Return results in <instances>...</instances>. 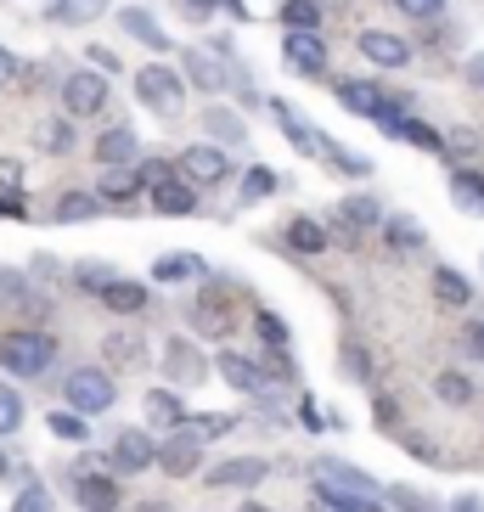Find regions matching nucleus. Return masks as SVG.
Instances as JSON below:
<instances>
[{
	"label": "nucleus",
	"mask_w": 484,
	"mask_h": 512,
	"mask_svg": "<svg viewBox=\"0 0 484 512\" xmlns=\"http://www.w3.org/2000/svg\"><path fill=\"white\" fill-rule=\"evenodd\" d=\"M192 276H203L197 254H158V265H152V282H192Z\"/></svg>",
	"instance_id": "nucleus-26"
},
{
	"label": "nucleus",
	"mask_w": 484,
	"mask_h": 512,
	"mask_svg": "<svg viewBox=\"0 0 484 512\" xmlns=\"http://www.w3.org/2000/svg\"><path fill=\"white\" fill-rule=\"evenodd\" d=\"M265 107L276 113V124H282V136H288L299 152H321V147H327V136H316V130H304V124H299V113H293V107L282 102V96H271Z\"/></svg>",
	"instance_id": "nucleus-21"
},
{
	"label": "nucleus",
	"mask_w": 484,
	"mask_h": 512,
	"mask_svg": "<svg viewBox=\"0 0 484 512\" xmlns=\"http://www.w3.org/2000/svg\"><path fill=\"white\" fill-rule=\"evenodd\" d=\"M74 501L85 512H119V479H107V473H91V467H79L74 473Z\"/></svg>",
	"instance_id": "nucleus-8"
},
{
	"label": "nucleus",
	"mask_w": 484,
	"mask_h": 512,
	"mask_svg": "<svg viewBox=\"0 0 484 512\" xmlns=\"http://www.w3.org/2000/svg\"><path fill=\"white\" fill-rule=\"evenodd\" d=\"M242 512H271V507H254V501H248V507H242Z\"/></svg>",
	"instance_id": "nucleus-58"
},
{
	"label": "nucleus",
	"mask_w": 484,
	"mask_h": 512,
	"mask_svg": "<svg viewBox=\"0 0 484 512\" xmlns=\"http://www.w3.org/2000/svg\"><path fill=\"white\" fill-rule=\"evenodd\" d=\"M181 181H192V186H220V181H231L226 147H214V141H192V147L181 152Z\"/></svg>",
	"instance_id": "nucleus-5"
},
{
	"label": "nucleus",
	"mask_w": 484,
	"mask_h": 512,
	"mask_svg": "<svg viewBox=\"0 0 484 512\" xmlns=\"http://www.w3.org/2000/svg\"><path fill=\"white\" fill-rule=\"evenodd\" d=\"M327 158H333V169L338 175H355V181H361V175H372V158H361V152H349V147H338V141H327Z\"/></svg>",
	"instance_id": "nucleus-34"
},
{
	"label": "nucleus",
	"mask_w": 484,
	"mask_h": 512,
	"mask_svg": "<svg viewBox=\"0 0 484 512\" xmlns=\"http://www.w3.org/2000/svg\"><path fill=\"white\" fill-rule=\"evenodd\" d=\"M181 428H192V439L203 445V439H226L231 428H237V417H231V411H203V417H186Z\"/></svg>",
	"instance_id": "nucleus-27"
},
{
	"label": "nucleus",
	"mask_w": 484,
	"mask_h": 512,
	"mask_svg": "<svg viewBox=\"0 0 484 512\" xmlns=\"http://www.w3.org/2000/svg\"><path fill=\"white\" fill-rule=\"evenodd\" d=\"M0 192L6 197L23 192V164H17V158H0Z\"/></svg>",
	"instance_id": "nucleus-45"
},
{
	"label": "nucleus",
	"mask_w": 484,
	"mask_h": 512,
	"mask_svg": "<svg viewBox=\"0 0 484 512\" xmlns=\"http://www.w3.org/2000/svg\"><path fill=\"white\" fill-rule=\"evenodd\" d=\"M338 214H344L349 226H378L383 220V209L372 203V197H349V203H338Z\"/></svg>",
	"instance_id": "nucleus-38"
},
{
	"label": "nucleus",
	"mask_w": 484,
	"mask_h": 512,
	"mask_svg": "<svg viewBox=\"0 0 484 512\" xmlns=\"http://www.w3.org/2000/svg\"><path fill=\"white\" fill-rule=\"evenodd\" d=\"M17 422H23V400H17V389L0 383V434H17Z\"/></svg>",
	"instance_id": "nucleus-41"
},
{
	"label": "nucleus",
	"mask_w": 484,
	"mask_h": 512,
	"mask_svg": "<svg viewBox=\"0 0 484 512\" xmlns=\"http://www.w3.org/2000/svg\"><path fill=\"white\" fill-rule=\"evenodd\" d=\"M152 462H158V445H152V434H141V428H124V434L113 439V467H119V473H147Z\"/></svg>",
	"instance_id": "nucleus-10"
},
{
	"label": "nucleus",
	"mask_w": 484,
	"mask_h": 512,
	"mask_svg": "<svg viewBox=\"0 0 484 512\" xmlns=\"http://www.w3.org/2000/svg\"><path fill=\"white\" fill-rule=\"evenodd\" d=\"M282 23H288V34H316L321 29V6L316 0H288V6H282Z\"/></svg>",
	"instance_id": "nucleus-29"
},
{
	"label": "nucleus",
	"mask_w": 484,
	"mask_h": 512,
	"mask_svg": "<svg viewBox=\"0 0 484 512\" xmlns=\"http://www.w3.org/2000/svg\"><path fill=\"white\" fill-rule=\"evenodd\" d=\"M462 349H468L473 361H484V321H473V327L462 332Z\"/></svg>",
	"instance_id": "nucleus-47"
},
{
	"label": "nucleus",
	"mask_w": 484,
	"mask_h": 512,
	"mask_svg": "<svg viewBox=\"0 0 484 512\" xmlns=\"http://www.w3.org/2000/svg\"><path fill=\"white\" fill-rule=\"evenodd\" d=\"M197 451H203V445L192 439V428H175V434H169L164 445H158V467H164L169 479H192L197 462H203Z\"/></svg>",
	"instance_id": "nucleus-9"
},
{
	"label": "nucleus",
	"mask_w": 484,
	"mask_h": 512,
	"mask_svg": "<svg viewBox=\"0 0 484 512\" xmlns=\"http://www.w3.org/2000/svg\"><path fill=\"white\" fill-rule=\"evenodd\" d=\"M51 361H57V338L40 327H12L0 332V366L12 377H46Z\"/></svg>",
	"instance_id": "nucleus-1"
},
{
	"label": "nucleus",
	"mask_w": 484,
	"mask_h": 512,
	"mask_svg": "<svg viewBox=\"0 0 484 512\" xmlns=\"http://www.w3.org/2000/svg\"><path fill=\"white\" fill-rule=\"evenodd\" d=\"M451 512H484V501H479V496H456Z\"/></svg>",
	"instance_id": "nucleus-54"
},
{
	"label": "nucleus",
	"mask_w": 484,
	"mask_h": 512,
	"mask_svg": "<svg viewBox=\"0 0 484 512\" xmlns=\"http://www.w3.org/2000/svg\"><path fill=\"white\" fill-rule=\"evenodd\" d=\"M96 214H102V197L96 192H68L51 220H57V226H79V220H96Z\"/></svg>",
	"instance_id": "nucleus-25"
},
{
	"label": "nucleus",
	"mask_w": 484,
	"mask_h": 512,
	"mask_svg": "<svg viewBox=\"0 0 484 512\" xmlns=\"http://www.w3.org/2000/svg\"><path fill=\"white\" fill-rule=\"evenodd\" d=\"M136 96L152 107V113H164V119H181L186 107V79L169 68V62H147L136 68Z\"/></svg>",
	"instance_id": "nucleus-2"
},
{
	"label": "nucleus",
	"mask_w": 484,
	"mask_h": 512,
	"mask_svg": "<svg viewBox=\"0 0 484 512\" xmlns=\"http://www.w3.org/2000/svg\"><path fill=\"white\" fill-rule=\"evenodd\" d=\"M338 102H344L349 113H361V119H372V124H378L383 113L394 107L389 96H383L378 85H372V79H349V85H338Z\"/></svg>",
	"instance_id": "nucleus-13"
},
{
	"label": "nucleus",
	"mask_w": 484,
	"mask_h": 512,
	"mask_svg": "<svg viewBox=\"0 0 484 512\" xmlns=\"http://www.w3.org/2000/svg\"><path fill=\"white\" fill-rule=\"evenodd\" d=\"M288 242H293V254H327V231H321L316 220H293Z\"/></svg>",
	"instance_id": "nucleus-30"
},
{
	"label": "nucleus",
	"mask_w": 484,
	"mask_h": 512,
	"mask_svg": "<svg viewBox=\"0 0 484 512\" xmlns=\"http://www.w3.org/2000/svg\"><path fill=\"white\" fill-rule=\"evenodd\" d=\"M434 394L445 400V406H468V400H473V383H468L462 372H439V377H434Z\"/></svg>",
	"instance_id": "nucleus-33"
},
{
	"label": "nucleus",
	"mask_w": 484,
	"mask_h": 512,
	"mask_svg": "<svg viewBox=\"0 0 484 512\" xmlns=\"http://www.w3.org/2000/svg\"><path fill=\"white\" fill-rule=\"evenodd\" d=\"M0 293H12L17 304L29 299V282H23V276H12V271H0Z\"/></svg>",
	"instance_id": "nucleus-49"
},
{
	"label": "nucleus",
	"mask_w": 484,
	"mask_h": 512,
	"mask_svg": "<svg viewBox=\"0 0 484 512\" xmlns=\"http://www.w3.org/2000/svg\"><path fill=\"white\" fill-rule=\"evenodd\" d=\"M434 299H439V304H468V299H473L468 276H456V271H434Z\"/></svg>",
	"instance_id": "nucleus-32"
},
{
	"label": "nucleus",
	"mask_w": 484,
	"mask_h": 512,
	"mask_svg": "<svg viewBox=\"0 0 484 512\" xmlns=\"http://www.w3.org/2000/svg\"><path fill=\"white\" fill-rule=\"evenodd\" d=\"M23 310H29V321H46L51 316V299H46V293H29V299H23Z\"/></svg>",
	"instance_id": "nucleus-50"
},
{
	"label": "nucleus",
	"mask_w": 484,
	"mask_h": 512,
	"mask_svg": "<svg viewBox=\"0 0 484 512\" xmlns=\"http://www.w3.org/2000/svg\"><path fill=\"white\" fill-rule=\"evenodd\" d=\"M181 6H186V12H192V17H209L214 6H220V0H181Z\"/></svg>",
	"instance_id": "nucleus-53"
},
{
	"label": "nucleus",
	"mask_w": 484,
	"mask_h": 512,
	"mask_svg": "<svg viewBox=\"0 0 484 512\" xmlns=\"http://www.w3.org/2000/svg\"><path fill=\"white\" fill-rule=\"evenodd\" d=\"M34 136H40V147L62 152V147H68V124H46V130H34Z\"/></svg>",
	"instance_id": "nucleus-46"
},
{
	"label": "nucleus",
	"mask_w": 484,
	"mask_h": 512,
	"mask_svg": "<svg viewBox=\"0 0 484 512\" xmlns=\"http://www.w3.org/2000/svg\"><path fill=\"white\" fill-rule=\"evenodd\" d=\"M147 422H152V428H169V434H175V428L186 422L181 389H152V394H147Z\"/></svg>",
	"instance_id": "nucleus-22"
},
{
	"label": "nucleus",
	"mask_w": 484,
	"mask_h": 512,
	"mask_svg": "<svg viewBox=\"0 0 484 512\" xmlns=\"http://www.w3.org/2000/svg\"><path fill=\"white\" fill-rule=\"evenodd\" d=\"M451 197H456L468 214H484V181H479V175H456V181H451Z\"/></svg>",
	"instance_id": "nucleus-36"
},
{
	"label": "nucleus",
	"mask_w": 484,
	"mask_h": 512,
	"mask_svg": "<svg viewBox=\"0 0 484 512\" xmlns=\"http://www.w3.org/2000/svg\"><path fill=\"white\" fill-rule=\"evenodd\" d=\"M102 107H107V74L79 68V74L62 79V113H68V119H91Z\"/></svg>",
	"instance_id": "nucleus-4"
},
{
	"label": "nucleus",
	"mask_w": 484,
	"mask_h": 512,
	"mask_svg": "<svg viewBox=\"0 0 484 512\" xmlns=\"http://www.w3.org/2000/svg\"><path fill=\"white\" fill-rule=\"evenodd\" d=\"M389 501H394L400 512H434V501H428L423 490H389Z\"/></svg>",
	"instance_id": "nucleus-44"
},
{
	"label": "nucleus",
	"mask_w": 484,
	"mask_h": 512,
	"mask_svg": "<svg viewBox=\"0 0 484 512\" xmlns=\"http://www.w3.org/2000/svg\"><path fill=\"white\" fill-rule=\"evenodd\" d=\"M23 214H29V209H23V197H6V192H0V220H23Z\"/></svg>",
	"instance_id": "nucleus-51"
},
{
	"label": "nucleus",
	"mask_w": 484,
	"mask_h": 512,
	"mask_svg": "<svg viewBox=\"0 0 484 512\" xmlns=\"http://www.w3.org/2000/svg\"><path fill=\"white\" fill-rule=\"evenodd\" d=\"M164 372H169V383H175V389H197V383L209 377V361L197 355V344H186V338H169Z\"/></svg>",
	"instance_id": "nucleus-7"
},
{
	"label": "nucleus",
	"mask_w": 484,
	"mask_h": 512,
	"mask_svg": "<svg viewBox=\"0 0 484 512\" xmlns=\"http://www.w3.org/2000/svg\"><path fill=\"white\" fill-rule=\"evenodd\" d=\"M119 23L130 29V40H141V46H147V51H158V57H164V51H175V40H169V34L158 29V17H152L147 6H124V12H119Z\"/></svg>",
	"instance_id": "nucleus-14"
},
{
	"label": "nucleus",
	"mask_w": 484,
	"mask_h": 512,
	"mask_svg": "<svg viewBox=\"0 0 484 512\" xmlns=\"http://www.w3.org/2000/svg\"><path fill=\"white\" fill-rule=\"evenodd\" d=\"M259 338H265V349H276V355H288V321L271 316V310H259Z\"/></svg>",
	"instance_id": "nucleus-39"
},
{
	"label": "nucleus",
	"mask_w": 484,
	"mask_h": 512,
	"mask_svg": "<svg viewBox=\"0 0 484 512\" xmlns=\"http://www.w3.org/2000/svg\"><path fill=\"white\" fill-rule=\"evenodd\" d=\"M394 6H400V12H411V17H434L445 0H394Z\"/></svg>",
	"instance_id": "nucleus-48"
},
{
	"label": "nucleus",
	"mask_w": 484,
	"mask_h": 512,
	"mask_svg": "<svg viewBox=\"0 0 484 512\" xmlns=\"http://www.w3.org/2000/svg\"><path fill=\"white\" fill-rule=\"evenodd\" d=\"M203 130H209L214 147H242V141H248V124H242L237 113H231V107H220V102H214L209 113H203Z\"/></svg>",
	"instance_id": "nucleus-20"
},
{
	"label": "nucleus",
	"mask_w": 484,
	"mask_h": 512,
	"mask_svg": "<svg viewBox=\"0 0 484 512\" xmlns=\"http://www.w3.org/2000/svg\"><path fill=\"white\" fill-rule=\"evenodd\" d=\"M12 79H17V57H12V51H6V46H0V91H6Z\"/></svg>",
	"instance_id": "nucleus-52"
},
{
	"label": "nucleus",
	"mask_w": 484,
	"mask_h": 512,
	"mask_svg": "<svg viewBox=\"0 0 484 512\" xmlns=\"http://www.w3.org/2000/svg\"><path fill=\"white\" fill-rule=\"evenodd\" d=\"M361 57L378 62V68H406L411 46L400 40V34H389V29H361Z\"/></svg>",
	"instance_id": "nucleus-11"
},
{
	"label": "nucleus",
	"mask_w": 484,
	"mask_h": 512,
	"mask_svg": "<svg viewBox=\"0 0 484 512\" xmlns=\"http://www.w3.org/2000/svg\"><path fill=\"white\" fill-rule=\"evenodd\" d=\"M130 158H136V130L130 124H113V130L96 136V164L102 169H124Z\"/></svg>",
	"instance_id": "nucleus-16"
},
{
	"label": "nucleus",
	"mask_w": 484,
	"mask_h": 512,
	"mask_svg": "<svg viewBox=\"0 0 484 512\" xmlns=\"http://www.w3.org/2000/svg\"><path fill=\"white\" fill-rule=\"evenodd\" d=\"M12 512H51V490L46 484H23V496H17Z\"/></svg>",
	"instance_id": "nucleus-43"
},
{
	"label": "nucleus",
	"mask_w": 484,
	"mask_h": 512,
	"mask_svg": "<svg viewBox=\"0 0 484 512\" xmlns=\"http://www.w3.org/2000/svg\"><path fill=\"white\" fill-rule=\"evenodd\" d=\"M383 237H389V248H423V226L417 220H383Z\"/></svg>",
	"instance_id": "nucleus-37"
},
{
	"label": "nucleus",
	"mask_w": 484,
	"mask_h": 512,
	"mask_svg": "<svg viewBox=\"0 0 484 512\" xmlns=\"http://www.w3.org/2000/svg\"><path fill=\"white\" fill-rule=\"evenodd\" d=\"M473 79H479V85H484V57H479V62H473Z\"/></svg>",
	"instance_id": "nucleus-57"
},
{
	"label": "nucleus",
	"mask_w": 484,
	"mask_h": 512,
	"mask_svg": "<svg viewBox=\"0 0 484 512\" xmlns=\"http://www.w3.org/2000/svg\"><path fill=\"white\" fill-rule=\"evenodd\" d=\"M181 62H186V79H192L197 91H209V96H214V91H226V79H231V74H226V62H214V51H186Z\"/></svg>",
	"instance_id": "nucleus-19"
},
{
	"label": "nucleus",
	"mask_w": 484,
	"mask_h": 512,
	"mask_svg": "<svg viewBox=\"0 0 484 512\" xmlns=\"http://www.w3.org/2000/svg\"><path fill=\"white\" fill-rule=\"evenodd\" d=\"M102 349H107V361L119 366V372H141V366L152 361V355H147V338H136V332H107Z\"/></svg>",
	"instance_id": "nucleus-17"
},
{
	"label": "nucleus",
	"mask_w": 484,
	"mask_h": 512,
	"mask_svg": "<svg viewBox=\"0 0 484 512\" xmlns=\"http://www.w3.org/2000/svg\"><path fill=\"white\" fill-rule=\"evenodd\" d=\"M102 304L113 310V316H141V310H147V282H124L119 276V282L102 293Z\"/></svg>",
	"instance_id": "nucleus-24"
},
{
	"label": "nucleus",
	"mask_w": 484,
	"mask_h": 512,
	"mask_svg": "<svg viewBox=\"0 0 484 512\" xmlns=\"http://www.w3.org/2000/svg\"><path fill=\"white\" fill-rule=\"evenodd\" d=\"M130 512H169V507H164V501H136Z\"/></svg>",
	"instance_id": "nucleus-56"
},
{
	"label": "nucleus",
	"mask_w": 484,
	"mask_h": 512,
	"mask_svg": "<svg viewBox=\"0 0 484 512\" xmlns=\"http://www.w3.org/2000/svg\"><path fill=\"white\" fill-rule=\"evenodd\" d=\"M214 372L226 377L237 394H265L271 383H265V372H259L254 361H242V355H231V349H220V361H214Z\"/></svg>",
	"instance_id": "nucleus-15"
},
{
	"label": "nucleus",
	"mask_w": 484,
	"mask_h": 512,
	"mask_svg": "<svg viewBox=\"0 0 484 512\" xmlns=\"http://www.w3.org/2000/svg\"><path fill=\"white\" fill-rule=\"evenodd\" d=\"M259 479H271V462L265 456H226V462L209 467L203 484H214V490H254Z\"/></svg>",
	"instance_id": "nucleus-6"
},
{
	"label": "nucleus",
	"mask_w": 484,
	"mask_h": 512,
	"mask_svg": "<svg viewBox=\"0 0 484 512\" xmlns=\"http://www.w3.org/2000/svg\"><path fill=\"white\" fill-rule=\"evenodd\" d=\"M91 62H96V68H107V74H113V68H119V57H113V51H102V46L91 51Z\"/></svg>",
	"instance_id": "nucleus-55"
},
{
	"label": "nucleus",
	"mask_w": 484,
	"mask_h": 512,
	"mask_svg": "<svg viewBox=\"0 0 484 512\" xmlns=\"http://www.w3.org/2000/svg\"><path fill=\"white\" fill-rule=\"evenodd\" d=\"M276 192V175L265 164L259 169H248V181H242V197H248V203H259V197H271Z\"/></svg>",
	"instance_id": "nucleus-42"
},
{
	"label": "nucleus",
	"mask_w": 484,
	"mask_h": 512,
	"mask_svg": "<svg viewBox=\"0 0 484 512\" xmlns=\"http://www.w3.org/2000/svg\"><path fill=\"white\" fill-rule=\"evenodd\" d=\"M74 282H79V287H91L96 299H102V293H107L113 282H119V276L107 271V265H79V271H74Z\"/></svg>",
	"instance_id": "nucleus-40"
},
{
	"label": "nucleus",
	"mask_w": 484,
	"mask_h": 512,
	"mask_svg": "<svg viewBox=\"0 0 484 512\" xmlns=\"http://www.w3.org/2000/svg\"><path fill=\"white\" fill-rule=\"evenodd\" d=\"M62 400H68V411H79V417H96V411H113L119 389H113V377H107L102 366H74L68 383H62Z\"/></svg>",
	"instance_id": "nucleus-3"
},
{
	"label": "nucleus",
	"mask_w": 484,
	"mask_h": 512,
	"mask_svg": "<svg viewBox=\"0 0 484 512\" xmlns=\"http://www.w3.org/2000/svg\"><path fill=\"white\" fill-rule=\"evenodd\" d=\"M51 434L57 439H68V445H85V439H91V428H85V417H79V411H51Z\"/></svg>",
	"instance_id": "nucleus-35"
},
{
	"label": "nucleus",
	"mask_w": 484,
	"mask_h": 512,
	"mask_svg": "<svg viewBox=\"0 0 484 512\" xmlns=\"http://www.w3.org/2000/svg\"><path fill=\"white\" fill-rule=\"evenodd\" d=\"M0 479H6V451H0Z\"/></svg>",
	"instance_id": "nucleus-59"
},
{
	"label": "nucleus",
	"mask_w": 484,
	"mask_h": 512,
	"mask_svg": "<svg viewBox=\"0 0 484 512\" xmlns=\"http://www.w3.org/2000/svg\"><path fill=\"white\" fill-rule=\"evenodd\" d=\"M282 57H288V68H299L304 79L327 74V46H321V34H288V40H282Z\"/></svg>",
	"instance_id": "nucleus-12"
},
{
	"label": "nucleus",
	"mask_w": 484,
	"mask_h": 512,
	"mask_svg": "<svg viewBox=\"0 0 484 512\" xmlns=\"http://www.w3.org/2000/svg\"><path fill=\"white\" fill-rule=\"evenodd\" d=\"M102 12H107V0H57V6H51V17H57V23H74V29L96 23Z\"/></svg>",
	"instance_id": "nucleus-28"
},
{
	"label": "nucleus",
	"mask_w": 484,
	"mask_h": 512,
	"mask_svg": "<svg viewBox=\"0 0 484 512\" xmlns=\"http://www.w3.org/2000/svg\"><path fill=\"white\" fill-rule=\"evenodd\" d=\"M192 321L203 332H214V338H220V332H231V310H226V299H220L214 287H203V299H192Z\"/></svg>",
	"instance_id": "nucleus-23"
},
{
	"label": "nucleus",
	"mask_w": 484,
	"mask_h": 512,
	"mask_svg": "<svg viewBox=\"0 0 484 512\" xmlns=\"http://www.w3.org/2000/svg\"><path fill=\"white\" fill-rule=\"evenodd\" d=\"M136 192H141V175H136V169H107V175H102V192H96V197H113V203H130Z\"/></svg>",
	"instance_id": "nucleus-31"
},
{
	"label": "nucleus",
	"mask_w": 484,
	"mask_h": 512,
	"mask_svg": "<svg viewBox=\"0 0 484 512\" xmlns=\"http://www.w3.org/2000/svg\"><path fill=\"white\" fill-rule=\"evenodd\" d=\"M152 209L169 214V220H181V214H197V186L192 181H164V186H152Z\"/></svg>",
	"instance_id": "nucleus-18"
}]
</instances>
